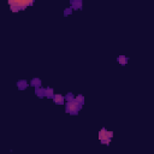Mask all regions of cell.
Instances as JSON below:
<instances>
[{"mask_svg": "<svg viewBox=\"0 0 154 154\" xmlns=\"http://www.w3.org/2000/svg\"><path fill=\"white\" fill-rule=\"evenodd\" d=\"M8 5L12 12L23 11L25 7L34 5V0H8Z\"/></svg>", "mask_w": 154, "mask_h": 154, "instance_id": "obj_1", "label": "cell"}, {"mask_svg": "<svg viewBox=\"0 0 154 154\" xmlns=\"http://www.w3.org/2000/svg\"><path fill=\"white\" fill-rule=\"evenodd\" d=\"M113 137V132L109 131V130H106V128H102L100 131H99V140L102 144H106L108 146L111 143V140Z\"/></svg>", "mask_w": 154, "mask_h": 154, "instance_id": "obj_2", "label": "cell"}, {"mask_svg": "<svg viewBox=\"0 0 154 154\" xmlns=\"http://www.w3.org/2000/svg\"><path fill=\"white\" fill-rule=\"evenodd\" d=\"M81 108H82V106L78 102H76V100L67 101L65 105V112L69 114H77Z\"/></svg>", "mask_w": 154, "mask_h": 154, "instance_id": "obj_3", "label": "cell"}, {"mask_svg": "<svg viewBox=\"0 0 154 154\" xmlns=\"http://www.w3.org/2000/svg\"><path fill=\"white\" fill-rule=\"evenodd\" d=\"M64 96L61 95V94H54V96H53V101H54V103H57V105H63L64 103Z\"/></svg>", "mask_w": 154, "mask_h": 154, "instance_id": "obj_4", "label": "cell"}, {"mask_svg": "<svg viewBox=\"0 0 154 154\" xmlns=\"http://www.w3.org/2000/svg\"><path fill=\"white\" fill-rule=\"evenodd\" d=\"M71 8L72 10H81L82 8V1L81 0H72L71 1Z\"/></svg>", "mask_w": 154, "mask_h": 154, "instance_id": "obj_5", "label": "cell"}, {"mask_svg": "<svg viewBox=\"0 0 154 154\" xmlns=\"http://www.w3.org/2000/svg\"><path fill=\"white\" fill-rule=\"evenodd\" d=\"M28 85H29V84H28V82H26L25 79H20V81L17 82V87H18L19 90H24V89H26Z\"/></svg>", "mask_w": 154, "mask_h": 154, "instance_id": "obj_6", "label": "cell"}, {"mask_svg": "<svg viewBox=\"0 0 154 154\" xmlns=\"http://www.w3.org/2000/svg\"><path fill=\"white\" fill-rule=\"evenodd\" d=\"M54 96V91L52 88H45V97H48V99H53Z\"/></svg>", "mask_w": 154, "mask_h": 154, "instance_id": "obj_7", "label": "cell"}, {"mask_svg": "<svg viewBox=\"0 0 154 154\" xmlns=\"http://www.w3.org/2000/svg\"><path fill=\"white\" fill-rule=\"evenodd\" d=\"M35 94H36L38 97H45V88H42V87L35 88Z\"/></svg>", "mask_w": 154, "mask_h": 154, "instance_id": "obj_8", "label": "cell"}, {"mask_svg": "<svg viewBox=\"0 0 154 154\" xmlns=\"http://www.w3.org/2000/svg\"><path fill=\"white\" fill-rule=\"evenodd\" d=\"M30 85H31V87H35V88L41 87V79H38V78H32V79L30 81Z\"/></svg>", "mask_w": 154, "mask_h": 154, "instance_id": "obj_9", "label": "cell"}, {"mask_svg": "<svg viewBox=\"0 0 154 154\" xmlns=\"http://www.w3.org/2000/svg\"><path fill=\"white\" fill-rule=\"evenodd\" d=\"M117 60H118V63H119L120 65H125V64H128V57H125V55H119Z\"/></svg>", "mask_w": 154, "mask_h": 154, "instance_id": "obj_10", "label": "cell"}, {"mask_svg": "<svg viewBox=\"0 0 154 154\" xmlns=\"http://www.w3.org/2000/svg\"><path fill=\"white\" fill-rule=\"evenodd\" d=\"M75 100H76V102H78L81 106L84 103V97H83V95H77V96H75Z\"/></svg>", "mask_w": 154, "mask_h": 154, "instance_id": "obj_11", "label": "cell"}, {"mask_svg": "<svg viewBox=\"0 0 154 154\" xmlns=\"http://www.w3.org/2000/svg\"><path fill=\"white\" fill-rule=\"evenodd\" d=\"M64 97H66V99H67V101H72V100H75V95H73L72 93L66 94V96H64Z\"/></svg>", "mask_w": 154, "mask_h": 154, "instance_id": "obj_12", "label": "cell"}, {"mask_svg": "<svg viewBox=\"0 0 154 154\" xmlns=\"http://www.w3.org/2000/svg\"><path fill=\"white\" fill-rule=\"evenodd\" d=\"M71 12H72V8H71V7H67V8H65V11H64V16L71 14Z\"/></svg>", "mask_w": 154, "mask_h": 154, "instance_id": "obj_13", "label": "cell"}]
</instances>
